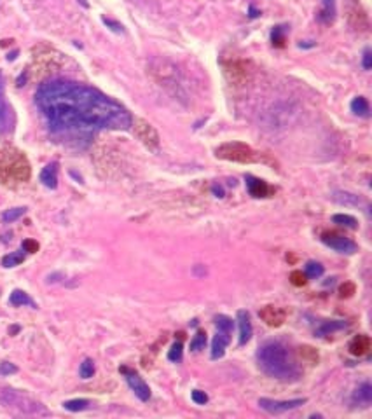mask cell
<instances>
[{"label": "cell", "mask_w": 372, "mask_h": 419, "mask_svg": "<svg viewBox=\"0 0 372 419\" xmlns=\"http://www.w3.org/2000/svg\"><path fill=\"white\" fill-rule=\"evenodd\" d=\"M35 103L56 135H89L95 130H128L131 114L121 103L86 84L51 79L39 87Z\"/></svg>", "instance_id": "6da1fadb"}, {"label": "cell", "mask_w": 372, "mask_h": 419, "mask_svg": "<svg viewBox=\"0 0 372 419\" xmlns=\"http://www.w3.org/2000/svg\"><path fill=\"white\" fill-rule=\"evenodd\" d=\"M257 362L262 372L278 381L292 383L301 377V367L285 344L280 341H267L257 351Z\"/></svg>", "instance_id": "7a4b0ae2"}, {"label": "cell", "mask_w": 372, "mask_h": 419, "mask_svg": "<svg viewBox=\"0 0 372 419\" xmlns=\"http://www.w3.org/2000/svg\"><path fill=\"white\" fill-rule=\"evenodd\" d=\"M0 403L7 409L18 410L20 414H28V416H47L49 414L42 403L35 402L34 398L18 391V389H0Z\"/></svg>", "instance_id": "3957f363"}, {"label": "cell", "mask_w": 372, "mask_h": 419, "mask_svg": "<svg viewBox=\"0 0 372 419\" xmlns=\"http://www.w3.org/2000/svg\"><path fill=\"white\" fill-rule=\"evenodd\" d=\"M217 157L224 161H233V163H241V164H250L257 161V154L250 149L248 145L241 142H227L224 145H220L215 150Z\"/></svg>", "instance_id": "277c9868"}, {"label": "cell", "mask_w": 372, "mask_h": 419, "mask_svg": "<svg viewBox=\"0 0 372 419\" xmlns=\"http://www.w3.org/2000/svg\"><path fill=\"white\" fill-rule=\"evenodd\" d=\"M131 126H135L136 137H138V140L147 147V149L152 150V152H157V150H159V135H157V131L154 130L152 124H149L143 119H135V121H131Z\"/></svg>", "instance_id": "5b68a950"}, {"label": "cell", "mask_w": 372, "mask_h": 419, "mask_svg": "<svg viewBox=\"0 0 372 419\" xmlns=\"http://www.w3.org/2000/svg\"><path fill=\"white\" fill-rule=\"evenodd\" d=\"M306 398H294V400H271V398H259L260 409H264L269 414H283L294 410L297 407L304 405Z\"/></svg>", "instance_id": "8992f818"}, {"label": "cell", "mask_w": 372, "mask_h": 419, "mask_svg": "<svg viewBox=\"0 0 372 419\" xmlns=\"http://www.w3.org/2000/svg\"><path fill=\"white\" fill-rule=\"evenodd\" d=\"M322 241L325 243L329 248L336 250L337 253H346V255H353V253L358 252V246L355 241H351L349 238L341 236L336 233H323L322 234Z\"/></svg>", "instance_id": "52a82bcc"}, {"label": "cell", "mask_w": 372, "mask_h": 419, "mask_svg": "<svg viewBox=\"0 0 372 419\" xmlns=\"http://www.w3.org/2000/svg\"><path fill=\"white\" fill-rule=\"evenodd\" d=\"M119 370L124 374V377H126V383L130 384V388L133 389L135 395L138 396L142 402H149V400H150V388H149V384H147L145 381H143L142 377H140L138 374L135 372V370L128 369V367H121Z\"/></svg>", "instance_id": "ba28073f"}, {"label": "cell", "mask_w": 372, "mask_h": 419, "mask_svg": "<svg viewBox=\"0 0 372 419\" xmlns=\"http://www.w3.org/2000/svg\"><path fill=\"white\" fill-rule=\"evenodd\" d=\"M259 318L269 327H282L287 320V311L278 306H264L259 311Z\"/></svg>", "instance_id": "9c48e42d"}, {"label": "cell", "mask_w": 372, "mask_h": 419, "mask_svg": "<svg viewBox=\"0 0 372 419\" xmlns=\"http://www.w3.org/2000/svg\"><path fill=\"white\" fill-rule=\"evenodd\" d=\"M14 123H16V117H14L13 107L6 100H0V135L11 133L14 130Z\"/></svg>", "instance_id": "30bf717a"}, {"label": "cell", "mask_w": 372, "mask_h": 419, "mask_svg": "<svg viewBox=\"0 0 372 419\" xmlns=\"http://www.w3.org/2000/svg\"><path fill=\"white\" fill-rule=\"evenodd\" d=\"M245 180H246V189H248L250 196H253V197H269V194H272V189L267 185L266 182H264V180L255 178V176H252V175H246Z\"/></svg>", "instance_id": "8fae6325"}, {"label": "cell", "mask_w": 372, "mask_h": 419, "mask_svg": "<svg viewBox=\"0 0 372 419\" xmlns=\"http://www.w3.org/2000/svg\"><path fill=\"white\" fill-rule=\"evenodd\" d=\"M236 320H238V327H239V346H245V344L252 339V334H253L250 315L246 313V311L239 309L236 315Z\"/></svg>", "instance_id": "7c38bea8"}, {"label": "cell", "mask_w": 372, "mask_h": 419, "mask_svg": "<svg viewBox=\"0 0 372 419\" xmlns=\"http://www.w3.org/2000/svg\"><path fill=\"white\" fill-rule=\"evenodd\" d=\"M231 336H233V334L217 330V336L213 337V343H212V358L213 360H219L224 356L227 344L231 343Z\"/></svg>", "instance_id": "4fadbf2b"}, {"label": "cell", "mask_w": 372, "mask_h": 419, "mask_svg": "<svg viewBox=\"0 0 372 419\" xmlns=\"http://www.w3.org/2000/svg\"><path fill=\"white\" fill-rule=\"evenodd\" d=\"M370 337L365 336V334H360V336L353 337L351 343H349V353L355 356H363L370 351Z\"/></svg>", "instance_id": "5bb4252c"}, {"label": "cell", "mask_w": 372, "mask_h": 419, "mask_svg": "<svg viewBox=\"0 0 372 419\" xmlns=\"http://www.w3.org/2000/svg\"><path fill=\"white\" fill-rule=\"evenodd\" d=\"M39 178L47 189H56L58 187V163H49L46 168H42Z\"/></svg>", "instance_id": "9a60e30c"}, {"label": "cell", "mask_w": 372, "mask_h": 419, "mask_svg": "<svg viewBox=\"0 0 372 419\" xmlns=\"http://www.w3.org/2000/svg\"><path fill=\"white\" fill-rule=\"evenodd\" d=\"M372 402V386L370 383H363L353 393V403H358L362 407H369Z\"/></svg>", "instance_id": "2e32d148"}, {"label": "cell", "mask_w": 372, "mask_h": 419, "mask_svg": "<svg viewBox=\"0 0 372 419\" xmlns=\"http://www.w3.org/2000/svg\"><path fill=\"white\" fill-rule=\"evenodd\" d=\"M346 327H348V323L342 322V320H336V322H325L315 330V336L316 337H325V336H330V334L346 329Z\"/></svg>", "instance_id": "e0dca14e"}, {"label": "cell", "mask_w": 372, "mask_h": 419, "mask_svg": "<svg viewBox=\"0 0 372 419\" xmlns=\"http://www.w3.org/2000/svg\"><path fill=\"white\" fill-rule=\"evenodd\" d=\"M9 302L13 304V306H32V307H35V302L30 299V295H28L27 292H23V290H14L9 297Z\"/></svg>", "instance_id": "ac0fdd59"}, {"label": "cell", "mask_w": 372, "mask_h": 419, "mask_svg": "<svg viewBox=\"0 0 372 419\" xmlns=\"http://www.w3.org/2000/svg\"><path fill=\"white\" fill-rule=\"evenodd\" d=\"M351 112L360 117H369L370 116L369 101H367L363 96H356L355 100L351 101Z\"/></svg>", "instance_id": "d6986e66"}, {"label": "cell", "mask_w": 372, "mask_h": 419, "mask_svg": "<svg viewBox=\"0 0 372 419\" xmlns=\"http://www.w3.org/2000/svg\"><path fill=\"white\" fill-rule=\"evenodd\" d=\"M332 222L337 224V226L348 227V229H358V220L351 215H346V213H337V215H334Z\"/></svg>", "instance_id": "ffe728a7"}, {"label": "cell", "mask_w": 372, "mask_h": 419, "mask_svg": "<svg viewBox=\"0 0 372 419\" xmlns=\"http://www.w3.org/2000/svg\"><path fill=\"white\" fill-rule=\"evenodd\" d=\"M332 197H334V201H337V203H341V204H351V206L362 204V199L351 192H341V190H339V192L334 194Z\"/></svg>", "instance_id": "44dd1931"}, {"label": "cell", "mask_w": 372, "mask_h": 419, "mask_svg": "<svg viewBox=\"0 0 372 419\" xmlns=\"http://www.w3.org/2000/svg\"><path fill=\"white\" fill-rule=\"evenodd\" d=\"M23 260H25V252L23 250H18V252H13V253H9V255L4 257L2 266L4 267H16V266H20Z\"/></svg>", "instance_id": "7402d4cb"}, {"label": "cell", "mask_w": 372, "mask_h": 419, "mask_svg": "<svg viewBox=\"0 0 372 419\" xmlns=\"http://www.w3.org/2000/svg\"><path fill=\"white\" fill-rule=\"evenodd\" d=\"M89 400L86 398H75V400H67V402L63 403V407L70 412H79V410H86L87 407H89Z\"/></svg>", "instance_id": "603a6c76"}, {"label": "cell", "mask_w": 372, "mask_h": 419, "mask_svg": "<svg viewBox=\"0 0 372 419\" xmlns=\"http://www.w3.org/2000/svg\"><path fill=\"white\" fill-rule=\"evenodd\" d=\"M215 325H217V330H222V332H229V334H233L234 322L229 318V316H226V315H219V316H215Z\"/></svg>", "instance_id": "cb8c5ba5"}, {"label": "cell", "mask_w": 372, "mask_h": 419, "mask_svg": "<svg viewBox=\"0 0 372 419\" xmlns=\"http://www.w3.org/2000/svg\"><path fill=\"white\" fill-rule=\"evenodd\" d=\"M306 276L311 278V279H316L320 278L323 274V266L318 262H315V260H309L308 264H306Z\"/></svg>", "instance_id": "d4e9b609"}, {"label": "cell", "mask_w": 372, "mask_h": 419, "mask_svg": "<svg viewBox=\"0 0 372 419\" xmlns=\"http://www.w3.org/2000/svg\"><path fill=\"white\" fill-rule=\"evenodd\" d=\"M93 374H95V362L91 358H86L79 367V376L82 379H89V377H93Z\"/></svg>", "instance_id": "484cf974"}, {"label": "cell", "mask_w": 372, "mask_h": 419, "mask_svg": "<svg viewBox=\"0 0 372 419\" xmlns=\"http://www.w3.org/2000/svg\"><path fill=\"white\" fill-rule=\"evenodd\" d=\"M27 213V208L20 206V208H13V210H6L2 213V220L4 222H14V220L21 219V217Z\"/></svg>", "instance_id": "4316f807"}, {"label": "cell", "mask_w": 372, "mask_h": 419, "mask_svg": "<svg viewBox=\"0 0 372 419\" xmlns=\"http://www.w3.org/2000/svg\"><path fill=\"white\" fill-rule=\"evenodd\" d=\"M205 346H206V334L203 330H198L196 336L191 341V351H201V349H205Z\"/></svg>", "instance_id": "83f0119b"}, {"label": "cell", "mask_w": 372, "mask_h": 419, "mask_svg": "<svg viewBox=\"0 0 372 419\" xmlns=\"http://www.w3.org/2000/svg\"><path fill=\"white\" fill-rule=\"evenodd\" d=\"M271 40H272V46L276 47L285 46V27H274V30L271 34Z\"/></svg>", "instance_id": "f1b7e54d"}, {"label": "cell", "mask_w": 372, "mask_h": 419, "mask_svg": "<svg viewBox=\"0 0 372 419\" xmlns=\"http://www.w3.org/2000/svg\"><path fill=\"white\" fill-rule=\"evenodd\" d=\"M299 353H301V356H303V358H304L308 363H316V362H318V353H316L315 348H311V346H301V348H299Z\"/></svg>", "instance_id": "f546056e"}, {"label": "cell", "mask_w": 372, "mask_h": 419, "mask_svg": "<svg viewBox=\"0 0 372 419\" xmlns=\"http://www.w3.org/2000/svg\"><path fill=\"white\" fill-rule=\"evenodd\" d=\"M182 353H183V346H182V343H175L171 346V349L168 351V358L171 360V362H180L182 360Z\"/></svg>", "instance_id": "4dcf8cb0"}, {"label": "cell", "mask_w": 372, "mask_h": 419, "mask_svg": "<svg viewBox=\"0 0 372 419\" xmlns=\"http://www.w3.org/2000/svg\"><path fill=\"white\" fill-rule=\"evenodd\" d=\"M355 290H356L355 283H351V281H344L341 286H339V295H341L342 299H348V297H351L353 293H355Z\"/></svg>", "instance_id": "1f68e13d"}, {"label": "cell", "mask_w": 372, "mask_h": 419, "mask_svg": "<svg viewBox=\"0 0 372 419\" xmlns=\"http://www.w3.org/2000/svg\"><path fill=\"white\" fill-rule=\"evenodd\" d=\"M308 276L303 273V271H292V274H290V281H292V285H296V286H304L306 285V279Z\"/></svg>", "instance_id": "d6a6232c"}, {"label": "cell", "mask_w": 372, "mask_h": 419, "mask_svg": "<svg viewBox=\"0 0 372 419\" xmlns=\"http://www.w3.org/2000/svg\"><path fill=\"white\" fill-rule=\"evenodd\" d=\"M18 367L11 362H2L0 363V376H9V374H16Z\"/></svg>", "instance_id": "836d02e7"}, {"label": "cell", "mask_w": 372, "mask_h": 419, "mask_svg": "<svg viewBox=\"0 0 372 419\" xmlns=\"http://www.w3.org/2000/svg\"><path fill=\"white\" fill-rule=\"evenodd\" d=\"M193 402L198 403V405H205V403L208 402V395H206L205 391H201V389H194L193 391Z\"/></svg>", "instance_id": "e575fe53"}, {"label": "cell", "mask_w": 372, "mask_h": 419, "mask_svg": "<svg viewBox=\"0 0 372 419\" xmlns=\"http://www.w3.org/2000/svg\"><path fill=\"white\" fill-rule=\"evenodd\" d=\"M102 21H103V25L105 27H109L112 32H116V34H123V25L121 23H117V21H114V20H109V18H102Z\"/></svg>", "instance_id": "d590c367"}, {"label": "cell", "mask_w": 372, "mask_h": 419, "mask_svg": "<svg viewBox=\"0 0 372 419\" xmlns=\"http://www.w3.org/2000/svg\"><path fill=\"white\" fill-rule=\"evenodd\" d=\"M23 250L25 252H28V253H35V252H39V243L34 240H25L23 241Z\"/></svg>", "instance_id": "8d00e7d4"}, {"label": "cell", "mask_w": 372, "mask_h": 419, "mask_svg": "<svg viewBox=\"0 0 372 419\" xmlns=\"http://www.w3.org/2000/svg\"><path fill=\"white\" fill-rule=\"evenodd\" d=\"M362 65H363V68H365V70H370V68H372V53H370V49H365V51H363V61H362Z\"/></svg>", "instance_id": "74e56055"}, {"label": "cell", "mask_w": 372, "mask_h": 419, "mask_svg": "<svg viewBox=\"0 0 372 419\" xmlns=\"http://www.w3.org/2000/svg\"><path fill=\"white\" fill-rule=\"evenodd\" d=\"M212 190H213V194H215L217 197H224V189L220 185H213Z\"/></svg>", "instance_id": "f35d334b"}, {"label": "cell", "mask_w": 372, "mask_h": 419, "mask_svg": "<svg viewBox=\"0 0 372 419\" xmlns=\"http://www.w3.org/2000/svg\"><path fill=\"white\" fill-rule=\"evenodd\" d=\"M259 14H260V13L255 9V7H253V6H250V16H252V18H257V16H259Z\"/></svg>", "instance_id": "ab89813d"}, {"label": "cell", "mask_w": 372, "mask_h": 419, "mask_svg": "<svg viewBox=\"0 0 372 419\" xmlns=\"http://www.w3.org/2000/svg\"><path fill=\"white\" fill-rule=\"evenodd\" d=\"M0 100H4V79L0 77Z\"/></svg>", "instance_id": "60d3db41"}, {"label": "cell", "mask_w": 372, "mask_h": 419, "mask_svg": "<svg viewBox=\"0 0 372 419\" xmlns=\"http://www.w3.org/2000/svg\"><path fill=\"white\" fill-rule=\"evenodd\" d=\"M16 56H18V51H14V53L7 54V60H9V61H13V60H16Z\"/></svg>", "instance_id": "b9f144b4"}, {"label": "cell", "mask_w": 372, "mask_h": 419, "mask_svg": "<svg viewBox=\"0 0 372 419\" xmlns=\"http://www.w3.org/2000/svg\"><path fill=\"white\" fill-rule=\"evenodd\" d=\"M25 79H27V73H23V75L18 79V86H23V82H25Z\"/></svg>", "instance_id": "7bdbcfd3"}, {"label": "cell", "mask_w": 372, "mask_h": 419, "mask_svg": "<svg viewBox=\"0 0 372 419\" xmlns=\"http://www.w3.org/2000/svg\"><path fill=\"white\" fill-rule=\"evenodd\" d=\"M323 2H325V7H332L334 0H323Z\"/></svg>", "instance_id": "ee69618b"}, {"label": "cell", "mask_w": 372, "mask_h": 419, "mask_svg": "<svg viewBox=\"0 0 372 419\" xmlns=\"http://www.w3.org/2000/svg\"><path fill=\"white\" fill-rule=\"evenodd\" d=\"M79 2H80V4H82V6H84V7H87V2H86V0H79Z\"/></svg>", "instance_id": "f6af8a7d"}]
</instances>
